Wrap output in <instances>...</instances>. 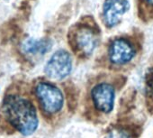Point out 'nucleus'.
I'll use <instances>...</instances> for the list:
<instances>
[{
	"label": "nucleus",
	"mask_w": 153,
	"mask_h": 138,
	"mask_svg": "<svg viewBox=\"0 0 153 138\" xmlns=\"http://www.w3.org/2000/svg\"><path fill=\"white\" fill-rule=\"evenodd\" d=\"M3 113L11 126L23 135H31L38 127L36 109L27 98L16 95L7 96L3 104Z\"/></svg>",
	"instance_id": "obj_1"
},
{
	"label": "nucleus",
	"mask_w": 153,
	"mask_h": 138,
	"mask_svg": "<svg viewBox=\"0 0 153 138\" xmlns=\"http://www.w3.org/2000/svg\"><path fill=\"white\" fill-rule=\"evenodd\" d=\"M35 94L42 107V109L48 115H54L59 112L64 105L63 94L55 85L42 81L37 84Z\"/></svg>",
	"instance_id": "obj_2"
},
{
	"label": "nucleus",
	"mask_w": 153,
	"mask_h": 138,
	"mask_svg": "<svg viewBox=\"0 0 153 138\" xmlns=\"http://www.w3.org/2000/svg\"><path fill=\"white\" fill-rule=\"evenodd\" d=\"M72 70V59L68 52L64 50L57 51L47 62L44 72L45 74L56 81L65 79Z\"/></svg>",
	"instance_id": "obj_3"
},
{
	"label": "nucleus",
	"mask_w": 153,
	"mask_h": 138,
	"mask_svg": "<svg viewBox=\"0 0 153 138\" xmlns=\"http://www.w3.org/2000/svg\"><path fill=\"white\" fill-rule=\"evenodd\" d=\"M91 97L96 108L103 113H110L114 108L115 91L109 83L96 85L91 92Z\"/></svg>",
	"instance_id": "obj_4"
},
{
	"label": "nucleus",
	"mask_w": 153,
	"mask_h": 138,
	"mask_svg": "<svg viewBox=\"0 0 153 138\" xmlns=\"http://www.w3.org/2000/svg\"><path fill=\"white\" fill-rule=\"evenodd\" d=\"M135 56V50L131 43L125 39L118 38L113 41L109 47V59L116 65L130 62Z\"/></svg>",
	"instance_id": "obj_5"
},
{
	"label": "nucleus",
	"mask_w": 153,
	"mask_h": 138,
	"mask_svg": "<svg viewBox=\"0 0 153 138\" xmlns=\"http://www.w3.org/2000/svg\"><path fill=\"white\" fill-rule=\"evenodd\" d=\"M129 7L130 5L127 0H105L103 14L106 25L113 27L118 25Z\"/></svg>",
	"instance_id": "obj_6"
},
{
	"label": "nucleus",
	"mask_w": 153,
	"mask_h": 138,
	"mask_svg": "<svg viewBox=\"0 0 153 138\" xmlns=\"http://www.w3.org/2000/svg\"><path fill=\"white\" fill-rule=\"evenodd\" d=\"M73 38L76 48L85 55H90L98 43L97 34L89 27H80Z\"/></svg>",
	"instance_id": "obj_7"
},
{
	"label": "nucleus",
	"mask_w": 153,
	"mask_h": 138,
	"mask_svg": "<svg viewBox=\"0 0 153 138\" xmlns=\"http://www.w3.org/2000/svg\"><path fill=\"white\" fill-rule=\"evenodd\" d=\"M51 48V42L48 39L36 40L33 38H29L25 40L22 44V51L32 56L43 55L49 51Z\"/></svg>",
	"instance_id": "obj_8"
},
{
	"label": "nucleus",
	"mask_w": 153,
	"mask_h": 138,
	"mask_svg": "<svg viewBox=\"0 0 153 138\" xmlns=\"http://www.w3.org/2000/svg\"><path fill=\"white\" fill-rule=\"evenodd\" d=\"M105 138H131V136L126 131L120 128H114L111 130Z\"/></svg>",
	"instance_id": "obj_9"
},
{
	"label": "nucleus",
	"mask_w": 153,
	"mask_h": 138,
	"mask_svg": "<svg viewBox=\"0 0 153 138\" xmlns=\"http://www.w3.org/2000/svg\"><path fill=\"white\" fill-rule=\"evenodd\" d=\"M147 84H148L149 90L153 92V71H150V72L148 73V76H147Z\"/></svg>",
	"instance_id": "obj_10"
},
{
	"label": "nucleus",
	"mask_w": 153,
	"mask_h": 138,
	"mask_svg": "<svg viewBox=\"0 0 153 138\" xmlns=\"http://www.w3.org/2000/svg\"><path fill=\"white\" fill-rule=\"evenodd\" d=\"M146 2H148L149 4H150V5H152L153 6V0H145Z\"/></svg>",
	"instance_id": "obj_11"
}]
</instances>
